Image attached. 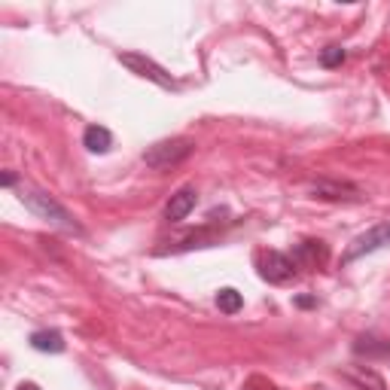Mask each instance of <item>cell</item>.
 <instances>
[{"label":"cell","mask_w":390,"mask_h":390,"mask_svg":"<svg viewBox=\"0 0 390 390\" xmlns=\"http://www.w3.org/2000/svg\"><path fill=\"white\" fill-rule=\"evenodd\" d=\"M342 375L347 378V381H354L360 390H384L381 375H375L372 369H366V366H345Z\"/></svg>","instance_id":"52a82bcc"},{"label":"cell","mask_w":390,"mask_h":390,"mask_svg":"<svg viewBox=\"0 0 390 390\" xmlns=\"http://www.w3.org/2000/svg\"><path fill=\"white\" fill-rule=\"evenodd\" d=\"M119 61L131 70V74H138V77H143V79H150V83H156V86H162V89H174V79H171L168 70H165V67H159L156 61H150L147 55L122 52Z\"/></svg>","instance_id":"277c9868"},{"label":"cell","mask_w":390,"mask_h":390,"mask_svg":"<svg viewBox=\"0 0 390 390\" xmlns=\"http://www.w3.org/2000/svg\"><path fill=\"white\" fill-rule=\"evenodd\" d=\"M321 61H323V67H338L345 61V49L342 46H326L321 52Z\"/></svg>","instance_id":"4fadbf2b"},{"label":"cell","mask_w":390,"mask_h":390,"mask_svg":"<svg viewBox=\"0 0 390 390\" xmlns=\"http://www.w3.org/2000/svg\"><path fill=\"white\" fill-rule=\"evenodd\" d=\"M296 305H299V308H311L314 299H311V296H299V299H296Z\"/></svg>","instance_id":"5bb4252c"},{"label":"cell","mask_w":390,"mask_h":390,"mask_svg":"<svg viewBox=\"0 0 390 390\" xmlns=\"http://www.w3.org/2000/svg\"><path fill=\"white\" fill-rule=\"evenodd\" d=\"M256 269H260V278L269 284H290L296 278V262L281 250H262L256 256Z\"/></svg>","instance_id":"3957f363"},{"label":"cell","mask_w":390,"mask_h":390,"mask_svg":"<svg viewBox=\"0 0 390 390\" xmlns=\"http://www.w3.org/2000/svg\"><path fill=\"white\" fill-rule=\"evenodd\" d=\"M83 143H86L89 152H107L113 147V135L104 126H89L86 135H83Z\"/></svg>","instance_id":"ba28073f"},{"label":"cell","mask_w":390,"mask_h":390,"mask_svg":"<svg viewBox=\"0 0 390 390\" xmlns=\"http://www.w3.org/2000/svg\"><path fill=\"white\" fill-rule=\"evenodd\" d=\"M30 345L37 347V351H49V354H61L65 351V338L61 333H52V330H40L30 335Z\"/></svg>","instance_id":"9c48e42d"},{"label":"cell","mask_w":390,"mask_h":390,"mask_svg":"<svg viewBox=\"0 0 390 390\" xmlns=\"http://www.w3.org/2000/svg\"><path fill=\"white\" fill-rule=\"evenodd\" d=\"M296 253L305 256V260L311 262V265H317V262H323V260H326V247H323L321 241H305V244H302V247L296 250Z\"/></svg>","instance_id":"8fae6325"},{"label":"cell","mask_w":390,"mask_h":390,"mask_svg":"<svg viewBox=\"0 0 390 390\" xmlns=\"http://www.w3.org/2000/svg\"><path fill=\"white\" fill-rule=\"evenodd\" d=\"M18 390H40L37 384H18Z\"/></svg>","instance_id":"9a60e30c"},{"label":"cell","mask_w":390,"mask_h":390,"mask_svg":"<svg viewBox=\"0 0 390 390\" xmlns=\"http://www.w3.org/2000/svg\"><path fill=\"white\" fill-rule=\"evenodd\" d=\"M192 150H195V143L189 138H171V140H162L156 147H150L143 152V162L150 168H171V165H180Z\"/></svg>","instance_id":"7a4b0ae2"},{"label":"cell","mask_w":390,"mask_h":390,"mask_svg":"<svg viewBox=\"0 0 390 390\" xmlns=\"http://www.w3.org/2000/svg\"><path fill=\"white\" fill-rule=\"evenodd\" d=\"M195 189H180L177 195H171V201L165 204V220H171V223H180V220H186L189 217V211L195 208Z\"/></svg>","instance_id":"8992f818"},{"label":"cell","mask_w":390,"mask_h":390,"mask_svg":"<svg viewBox=\"0 0 390 390\" xmlns=\"http://www.w3.org/2000/svg\"><path fill=\"white\" fill-rule=\"evenodd\" d=\"M22 201H25V208L30 211V213H37L40 220H46V223H52V225H58V229H67V232H77V223H74V217L61 208L58 201H52L49 195H43V192H37V189H22Z\"/></svg>","instance_id":"6da1fadb"},{"label":"cell","mask_w":390,"mask_h":390,"mask_svg":"<svg viewBox=\"0 0 390 390\" xmlns=\"http://www.w3.org/2000/svg\"><path fill=\"white\" fill-rule=\"evenodd\" d=\"M314 192L321 195V199H347L345 192H354V195H357V189H351V186H338V183H317Z\"/></svg>","instance_id":"7c38bea8"},{"label":"cell","mask_w":390,"mask_h":390,"mask_svg":"<svg viewBox=\"0 0 390 390\" xmlns=\"http://www.w3.org/2000/svg\"><path fill=\"white\" fill-rule=\"evenodd\" d=\"M384 244H390V223H378L375 229H369V232H363L360 238H357L351 247L345 250V256L342 260L345 262H354V260H360V256H366V253H375V250H381Z\"/></svg>","instance_id":"5b68a950"},{"label":"cell","mask_w":390,"mask_h":390,"mask_svg":"<svg viewBox=\"0 0 390 390\" xmlns=\"http://www.w3.org/2000/svg\"><path fill=\"white\" fill-rule=\"evenodd\" d=\"M241 305H244L241 293H238V290H232V286H225V290L217 293V308H220L223 314H238V311H241Z\"/></svg>","instance_id":"30bf717a"}]
</instances>
